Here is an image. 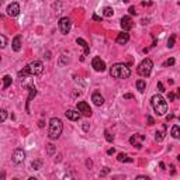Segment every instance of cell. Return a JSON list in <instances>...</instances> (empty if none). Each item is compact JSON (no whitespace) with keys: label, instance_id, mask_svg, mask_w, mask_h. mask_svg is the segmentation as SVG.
I'll use <instances>...</instances> for the list:
<instances>
[{"label":"cell","instance_id":"8d00e7d4","mask_svg":"<svg viewBox=\"0 0 180 180\" xmlns=\"http://www.w3.org/2000/svg\"><path fill=\"white\" fill-rule=\"evenodd\" d=\"M93 20H94V21H101V17L97 14H93Z\"/></svg>","mask_w":180,"mask_h":180},{"label":"cell","instance_id":"f6af8a7d","mask_svg":"<svg viewBox=\"0 0 180 180\" xmlns=\"http://www.w3.org/2000/svg\"><path fill=\"white\" fill-rule=\"evenodd\" d=\"M4 2H6V0H0V4H2V3H4Z\"/></svg>","mask_w":180,"mask_h":180},{"label":"cell","instance_id":"7c38bea8","mask_svg":"<svg viewBox=\"0 0 180 180\" xmlns=\"http://www.w3.org/2000/svg\"><path fill=\"white\" fill-rule=\"evenodd\" d=\"M7 14L10 15V17H17V15L20 14V4H19V3H12V4H8V7H7Z\"/></svg>","mask_w":180,"mask_h":180},{"label":"cell","instance_id":"cb8c5ba5","mask_svg":"<svg viewBox=\"0 0 180 180\" xmlns=\"http://www.w3.org/2000/svg\"><path fill=\"white\" fill-rule=\"evenodd\" d=\"M114 12H113V8L111 7H104L103 8V15L104 17H113Z\"/></svg>","mask_w":180,"mask_h":180},{"label":"cell","instance_id":"6da1fadb","mask_svg":"<svg viewBox=\"0 0 180 180\" xmlns=\"http://www.w3.org/2000/svg\"><path fill=\"white\" fill-rule=\"evenodd\" d=\"M44 72V65L41 61H34L28 63L21 72H19V77L21 79L23 76H38Z\"/></svg>","mask_w":180,"mask_h":180},{"label":"cell","instance_id":"30bf717a","mask_svg":"<svg viewBox=\"0 0 180 180\" xmlns=\"http://www.w3.org/2000/svg\"><path fill=\"white\" fill-rule=\"evenodd\" d=\"M121 27H123L124 31H130L131 28L134 27V21H132V19L130 15H124L121 19Z\"/></svg>","mask_w":180,"mask_h":180},{"label":"cell","instance_id":"9c48e42d","mask_svg":"<svg viewBox=\"0 0 180 180\" xmlns=\"http://www.w3.org/2000/svg\"><path fill=\"white\" fill-rule=\"evenodd\" d=\"M77 111L82 115H84V117H90L92 115V110H90V107H89V104L86 101H79L77 103Z\"/></svg>","mask_w":180,"mask_h":180},{"label":"cell","instance_id":"bcb514c9","mask_svg":"<svg viewBox=\"0 0 180 180\" xmlns=\"http://www.w3.org/2000/svg\"><path fill=\"white\" fill-rule=\"evenodd\" d=\"M124 2H125V3H128V2H130V0H124Z\"/></svg>","mask_w":180,"mask_h":180},{"label":"cell","instance_id":"3957f363","mask_svg":"<svg viewBox=\"0 0 180 180\" xmlns=\"http://www.w3.org/2000/svg\"><path fill=\"white\" fill-rule=\"evenodd\" d=\"M62 131H63V124H62L61 118H58V117H54V118H51L49 121V130H48V137L49 139H58L61 137Z\"/></svg>","mask_w":180,"mask_h":180},{"label":"cell","instance_id":"ab89813d","mask_svg":"<svg viewBox=\"0 0 180 180\" xmlns=\"http://www.w3.org/2000/svg\"><path fill=\"white\" fill-rule=\"evenodd\" d=\"M114 152H115V149H114V148H110V149L107 151V153H108V155H113Z\"/></svg>","mask_w":180,"mask_h":180},{"label":"cell","instance_id":"4316f807","mask_svg":"<svg viewBox=\"0 0 180 180\" xmlns=\"http://www.w3.org/2000/svg\"><path fill=\"white\" fill-rule=\"evenodd\" d=\"M175 41H176V34H172L170 38L168 39V48H173L175 46Z\"/></svg>","mask_w":180,"mask_h":180},{"label":"cell","instance_id":"74e56055","mask_svg":"<svg viewBox=\"0 0 180 180\" xmlns=\"http://www.w3.org/2000/svg\"><path fill=\"white\" fill-rule=\"evenodd\" d=\"M175 93H169V101H173V100H175Z\"/></svg>","mask_w":180,"mask_h":180},{"label":"cell","instance_id":"603a6c76","mask_svg":"<svg viewBox=\"0 0 180 180\" xmlns=\"http://www.w3.org/2000/svg\"><path fill=\"white\" fill-rule=\"evenodd\" d=\"M137 89H138L141 93H144L145 92V89H146V83L144 80H138L137 82Z\"/></svg>","mask_w":180,"mask_h":180},{"label":"cell","instance_id":"8992f818","mask_svg":"<svg viewBox=\"0 0 180 180\" xmlns=\"http://www.w3.org/2000/svg\"><path fill=\"white\" fill-rule=\"evenodd\" d=\"M59 31H61L63 35H68L69 34L70 28H72V21H70V19H68V17H63V19L59 20Z\"/></svg>","mask_w":180,"mask_h":180},{"label":"cell","instance_id":"7dc6e473","mask_svg":"<svg viewBox=\"0 0 180 180\" xmlns=\"http://www.w3.org/2000/svg\"><path fill=\"white\" fill-rule=\"evenodd\" d=\"M0 61H2V58H0Z\"/></svg>","mask_w":180,"mask_h":180},{"label":"cell","instance_id":"8fae6325","mask_svg":"<svg viewBox=\"0 0 180 180\" xmlns=\"http://www.w3.org/2000/svg\"><path fill=\"white\" fill-rule=\"evenodd\" d=\"M142 141H145V137H144V135H132V137L130 138V144L131 145H134V146H137L138 149H141L142 148V144H141Z\"/></svg>","mask_w":180,"mask_h":180},{"label":"cell","instance_id":"1f68e13d","mask_svg":"<svg viewBox=\"0 0 180 180\" xmlns=\"http://www.w3.org/2000/svg\"><path fill=\"white\" fill-rule=\"evenodd\" d=\"M165 65H166V66H172V65H175V58H169L168 61L165 62Z\"/></svg>","mask_w":180,"mask_h":180},{"label":"cell","instance_id":"60d3db41","mask_svg":"<svg viewBox=\"0 0 180 180\" xmlns=\"http://www.w3.org/2000/svg\"><path fill=\"white\" fill-rule=\"evenodd\" d=\"M83 130H84V131H89V124H87V123H84V125H83Z\"/></svg>","mask_w":180,"mask_h":180},{"label":"cell","instance_id":"2e32d148","mask_svg":"<svg viewBox=\"0 0 180 180\" xmlns=\"http://www.w3.org/2000/svg\"><path fill=\"white\" fill-rule=\"evenodd\" d=\"M92 101L96 104V106H103L104 104V97L101 96L99 92H96V93H93L92 94Z\"/></svg>","mask_w":180,"mask_h":180},{"label":"cell","instance_id":"b9f144b4","mask_svg":"<svg viewBox=\"0 0 180 180\" xmlns=\"http://www.w3.org/2000/svg\"><path fill=\"white\" fill-rule=\"evenodd\" d=\"M173 117H175V115H173V114H170V115H168V117H166V120H168V121H169V120H172Z\"/></svg>","mask_w":180,"mask_h":180},{"label":"cell","instance_id":"484cf974","mask_svg":"<svg viewBox=\"0 0 180 180\" xmlns=\"http://www.w3.org/2000/svg\"><path fill=\"white\" fill-rule=\"evenodd\" d=\"M163 138H165V132H163V131H156V132H155V139H156L158 142L163 141Z\"/></svg>","mask_w":180,"mask_h":180},{"label":"cell","instance_id":"44dd1931","mask_svg":"<svg viewBox=\"0 0 180 180\" xmlns=\"http://www.w3.org/2000/svg\"><path fill=\"white\" fill-rule=\"evenodd\" d=\"M170 134H172L173 138H176V139L180 137V127L177 125V124H175V125L172 127V131H170Z\"/></svg>","mask_w":180,"mask_h":180},{"label":"cell","instance_id":"7bdbcfd3","mask_svg":"<svg viewBox=\"0 0 180 180\" xmlns=\"http://www.w3.org/2000/svg\"><path fill=\"white\" fill-rule=\"evenodd\" d=\"M137 179H145V180H148V176H138Z\"/></svg>","mask_w":180,"mask_h":180},{"label":"cell","instance_id":"ac0fdd59","mask_svg":"<svg viewBox=\"0 0 180 180\" xmlns=\"http://www.w3.org/2000/svg\"><path fill=\"white\" fill-rule=\"evenodd\" d=\"M76 42H77V45H80L82 48L84 49V55H89V52H90V48H89L87 42L84 41L83 38H77V39H76Z\"/></svg>","mask_w":180,"mask_h":180},{"label":"cell","instance_id":"ee69618b","mask_svg":"<svg viewBox=\"0 0 180 180\" xmlns=\"http://www.w3.org/2000/svg\"><path fill=\"white\" fill-rule=\"evenodd\" d=\"M86 165H87V168H90V166H92V161H87L86 162Z\"/></svg>","mask_w":180,"mask_h":180},{"label":"cell","instance_id":"d590c367","mask_svg":"<svg viewBox=\"0 0 180 180\" xmlns=\"http://www.w3.org/2000/svg\"><path fill=\"white\" fill-rule=\"evenodd\" d=\"M128 12H130V14H132V15L137 14V12H135V7H132V6H131V7L128 8Z\"/></svg>","mask_w":180,"mask_h":180},{"label":"cell","instance_id":"e575fe53","mask_svg":"<svg viewBox=\"0 0 180 180\" xmlns=\"http://www.w3.org/2000/svg\"><path fill=\"white\" fill-rule=\"evenodd\" d=\"M158 89H159V92H161V93H163V92H165V87H163V84H162L161 82L158 83Z\"/></svg>","mask_w":180,"mask_h":180},{"label":"cell","instance_id":"5b68a950","mask_svg":"<svg viewBox=\"0 0 180 180\" xmlns=\"http://www.w3.org/2000/svg\"><path fill=\"white\" fill-rule=\"evenodd\" d=\"M152 68H153V62L151 61L149 58H145V59L138 65L137 72H138V75H141V76L148 77L151 75V72H152Z\"/></svg>","mask_w":180,"mask_h":180},{"label":"cell","instance_id":"d4e9b609","mask_svg":"<svg viewBox=\"0 0 180 180\" xmlns=\"http://www.w3.org/2000/svg\"><path fill=\"white\" fill-rule=\"evenodd\" d=\"M3 82H4V84H3V89H7L10 84H12V76H8V75H6V76L3 77Z\"/></svg>","mask_w":180,"mask_h":180},{"label":"cell","instance_id":"7402d4cb","mask_svg":"<svg viewBox=\"0 0 180 180\" xmlns=\"http://www.w3.org/2000/svg\"><path fill=\"white\" fill-rule=\"evenodd\" d=\"M41 166H42V161H41V159L32 161V163H31V168L34 169V170H38V169H41Z\"/></svg>","mask_w":180,"mask_h":180},{"label":"cell","instance_id":"f546056e","mask_svg":"<svg viewBox=\"0 0 180 180\" xmlns=\"http://www.w3.org/2000/svg\"><path fill=\"white\" fill-rule=\"evenodd\" d=\"M46 149H48V155H54V152H55V146L52 145V144H49V145L46 146Z\"/></svg>","mask_w":180,"mask_h":180},{"label":"cell","instance_id":"f1b7e54d","mask_svg":"<svg viewBox=\"0 0 180 180\" xmlns=\"http://www.w3.org/2000/svg\"><path fill=\"white\" fill-rule=\"evenodd\" d=\"M6 120H7V111L0 110V123H4Z\"/></svg>","mask_w":180,"mask_h":180},{"label":"cell","instance_id":"836d02e7","mask_svg":"<svg viewBox=\"0 0 180 180\" xmlns=\"http://www.w3.org/2000/svg\"><path fill=\"white\" fill-rule=\"evenodd\" d=\"M146 120H148V125H153V124H155V120H153L151 115H148V117H146Z\"/></svg>","mask_w":180,"mask_h":180},{"label":"cell","instance_id":"ffe728a7","mask_svg":"<svg viewBox=\"0 0 180 180\" xmlns=\"http://www.w3.org/2000/svg\"><path fill=\"white\" fill-rule=\"evenodd\" d=\"M35 96H37V87H35V86H31V87H30V96H28V99H27V108H28L30 101L34 99Z\"/></svg>","mask_w":180,"mask_h":180},{"label":"cell","instance_id":"83f0119b","mask_svg":"<svg viewBox=\"0 0 180 180\" xmlns=\"http://www.w3.org/2000/svg\"><path fill=\"white\" fill-rule=\"evenodd\" d=\"M6 45H7V38L3 34H0V49L6 48Z\"/></svg>","mask_w":180,"mask_h":180},{"label":"cell","instance_id":"ba28073f","mask_svg":"<svg viewBox=\"0 0 180 180\" xmlns=\"http://www.w3.org/2000/svg\"><path fill=\"white\" fill-rule=\"evenodd\" d=\"M24 159H25V152H24L21 148H19V149H15L14 152H13V156H12L13 163L20 165V163H23L24 162Z\"/></svg>","mask_w":180,"mask_h":180},{"label":"cell","instance_id":"d6a6232c","mask_svg":"<svg viewBox=\"0 0 180 180\" xmlns=\"http://www.w3.org/2000/svg\"><path fill=\"white\" fill-rule=\"evenodd\" d=\"M108 173H110V169H108V168H104L103 170H101V173H100V176H101V177H103V176H107Z\"/></svg>","mask_w":180,"mask_h":180},{"label":"cell","instance_id":"5bb4252c","mask_svg":"<svg viewBox=\"0 0 180 180\" xmlns=\"http://www.w3.org/2000/svg\"><path fill=\"white\" fill-rule=\"evenodd\" d=\"M21 45H23V39H21V35H15L14 39L12 42V46H13V51L19 52L21 49Z\"/></svg>","mask_w":180,"mask_h":180},{"label":"cell","instance_id":"52a82bcc","mask_svg":"<svg viewBox=\"0 0 180 180\" xmlns=\"http://www.w3.org/2000/svg\"><path fill=\"white\" fill-rule=\"evenodd\" d=\"M92 66L96 72H104V70H106V62L99 56H94L92 59Z\"/></svg>","mask_w":180,"mask_h":180},{"label":"cell","instance_id":"7a4b0ae2","mask_svg":"<svg viewBox=\"0 0 180 180\" xmlns=\"http://www.w3.org/2000/svg\"><path fill=\"white\" fill-rule=\"evenodd\" d=\"M110 75L115 79H128L131 76V69L125 63H115L110 68Z\"/></svg>","mask_w":180,"mask_h":180},{"label":"cell","instance_id":"277c9868","mask_svg":"<svg viewBox=\"0 0 180 180\" xmlns=\"http://www.w3.org/2000/svg\"><path fill=\"white\" fill-rule=\"evenodd\" d=\"M151 103H152V107L158 115H165V113L168 111V103H166V100L163 99L161 94H155V96H152Z\"/></svg>","mask_w":180,"mask_h":180},{"label":"cell","instance_id":"4dcf8cb0","mask_svg":"<svg viewBox=\"0 0 180 180\" xmlns=\"http://www.w3.org/2000/svg\"><path fill=\"white\" fill-rule=\"evenodd\" d=\"M106 139H107L108 142H113V141H114V137H113L108 131H106Z\"/></svg>","mask_w":180,"mask_h":180},{"label":"cell","instance_id":"d6986e66","mask_svg":"<svg viewBox=\"0 0 180 180\" xmlns=\"http://www.w3.org/2000/svg\"><path fill=\"white\" fill-rule=\"evenodd\" d=\"M117 159H118V162H128V163L134 162V159H132V158H130L128 155H124V153H118Z\"/></svg>","mask_w":180,"mask_h":180},{"label":"cell","instance_id":"f35d334b","mask_svg":"<svg viewBox=\"0 0 180 180\" xmlns=\"http://www.w3.org/2000/svg\"><path fill=\"white\" fill-rule=\"evenodd\" d=\"M124 99H134V96L130 94V93H127V94H124Z\"/></svg>","mask_w":180,"mask_h":180},{"label":"cell","instance_id":"4fadbf2b","mask_svg":"<svg viewBox=\"0 0 180 180\" xmlns=\"http://www.w3.org/2000/svg\"><path fill=\"white\" fill-rule=\"evenodd\" d=\"M115 41H117V44H120V45H125L127 42L130 41V34H128V31H123V32H120Z\"/></svg>","mask_w":180,"mask_h":180},{"label":"cell","instance_id":"e0dca14e","mask_svg":"<svg viewBox=\"0 0 180 180\" xmlns=\"http://www.w3.org/2000/svg\"><path fill=\"white\" fill-rule=\"evenodd\" d=\"M31 76H23L21 77V86H23L24 89H30L31 86H34L32 84V80L30 79Z\"/></svg>","mask_w":180,"mask_h":180},{"label":"cell","instance_id":"9a60e30c","mask_svg":"<svg viewBox=\"0 0 180 180\" xmlns=\"http://www.w3.org/2000/svg\"><path fill=\"white\" fill-rule=\"evenodd\" d=\"M65 115H66V118L72 120V121H77V120L82 117V114L79 113V111H76V110H68L65 113Z\"/></svg>","mask_w":180,"mask_h":180}]
</instances>
